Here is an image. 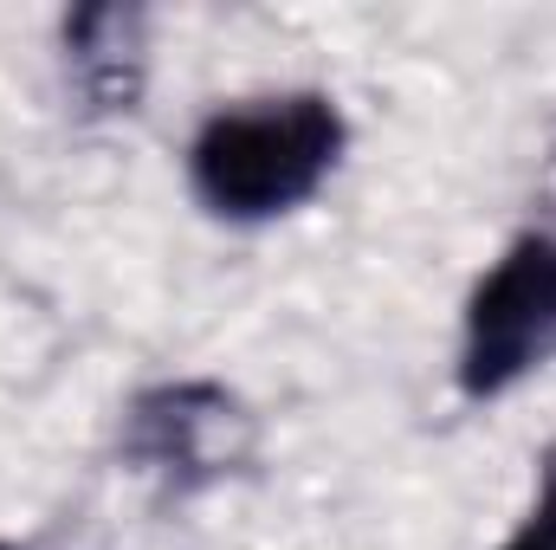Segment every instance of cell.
<instances>
[{
    "mask_svg": "<svg viewBox=\"0 0 556 550\" xmlns=\"http://www.w3.org/2000/svg\"><path fill=\"white\" fill-rule=\"evenodd\" d=\"M0 550H13V545H0Z\"/></svg>",
    "mask_w": 556,
    "mask_h": 550,
    "instance_id": "cell-6",
    "label": "cell"
},
{
    "mask_svg": "<svg viewBox=\"0 0 556 550\" xmlns=\"http://www.w3.org/2000/svg\"><path fill=\"white\" fill-rule=\"evenodd\" d=\"M142 33H149V13H142V7H117V0L78 7V13L65 20V59H72V78H78L91 117H124V111H137L142 72H149Z\"/></svg>",
    "mask_w": 556,
    "mask_h": 550,
    "instance_id": "cell-4",
    "label": "cell"
},
{
    "mask_svg": "<svg viewBox=\"0 0 556 550\" xmlns=\"http://www.w3.org/2000/svg\"><path fill=\"white\" fill-rule=\"evenodd\" d=\"M498 550H556V440L538 460V499H531V512L518 518V532Z\"/></svg>",
    "mask_w": 556,
    "mask_h": 550,
    "instance_id": "cell-5",
    "label": "cell"
},
{
    "mask_svg": "<svg viewBox=\"0 0 556 550\" xmlns=\"http://www.w3.org/2000/svg\"><path fill=\"white\" fill-rule=\"evenodd\" d=\"M260 421L227 383H155L124 409V460L168 492H207L253 466Z\"/></svg>",
    "mask_w": 556,
    "mask_h": 550,
    "instance_id": "cell-3",
    "label": "cell"
},
{
    "mask_svg": "<svg viewBox=\"0 0 556 550\" xmlns=\"http://www.w3.org/2000/svg\"><path fill=\"white\" fill-rule=\"evenodd\" d=\"M350 142V124L337 98L324 91H291V98H260L240 111H214L194 142H188V182L207 214L220 221H278L304 208L337 155Z\"/></svg>",
    "mask_w": 556,
    "mask_h": 550,
    "instance_id": "cell-1",
    "label": "cell"
},
{
    "mask_svg": "<svg viewBox=\"0 0 556 550\" xmlns=\"http://www.w3.org/2000/svg\"><path fill=\"white\" fill-rule=\"evenodd\" d=\"M556 350V240L525 234L466 298L459 330V396L492 402L525 383Z\"/></svg>",
    "mask_w": 556,
    "mask_h": 550,
    "instance_id": "cell-2",
    "label": "cell"
}]
</instances>
